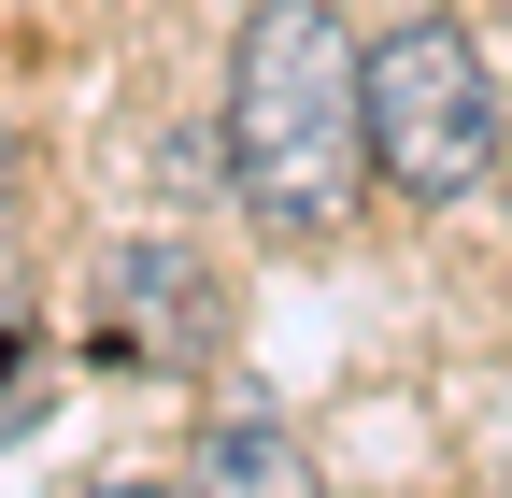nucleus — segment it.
<instances>
[{
	"instance_id": "obj_3",
	"label": "nucleus",
	"mask_w": 512,
	"mask_h": 498,
	"mask_svg": "<svg viewBox=\"0 0 512 498\" xmlns=\"http://www.w3.org/2000/svg\"><path fill=\"white\" fill-rule=\"evenodd\" d=\"M185 498H313V456L285 442L271 413H228L200 442V484H185Z\"/></svg>"
},
{
	"instance_id": "obj_1",
	"label": "nucleus",
	"mask_w": 512,
	"mask_h": 498,
	"mask_svg": "<svg viewBox=\"0 0 512 498\" xmlns=\"http://www.w3.org/2000/svg\"><path fill=\"white\" fill-rule=\"evenodd\" d=\"M228 171L271 228H342L370 185V43L328 0H256L228 57Z\"/></svg>"
},
{
	"instance_id": "obj_4",
	"label": "nucleus",
	"mask_w": 512,
	"mask_h": 498,
	"mask_svg": "<svg viewBox=\"0 0 512 498\" xmlns=\"http://www.w3.org/2000/svg\"><path fill=\"white\" fill-rule=\"evenodd\" d=\"M0 200H15V129H0Z\"/></svg>"
},
{
	"instance_id": "obj_2",
	"label": "nucleus",
	"mask_w": 512,
	"mask_h": 498,
	"mask_svg": "<svg viewBox=\"0 0 512 498\" xmlns=\"http://www.w3.org/2000/svg\"><path fill=\"white\" fill-rule=\"evenodd\" d=\"M498 171V72L456 15H399L370 43V185L399 200H470Z\"/></svg>"
},
{
	"instance_id": "obj_5",
	"label": "nucleus",
	"mask_w": 512,
	"mask_h": 498,
	"mask_svg": "<svg viewBox=\"0 0 512 498\" xmlns=\"http://www.w3.org/2000/svg\"><path fill=\"white\" fill-rule=\"evenodd\" d=\"M100 498H171V484H100Z\"/></svg>"
}]
</instances>
